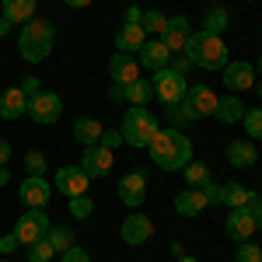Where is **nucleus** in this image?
Returning a JSON list of instances; mask_svg holds the SVG:
<instances>
[{"mask_svg":"<svg viewBox=\"0 0 262 262\" xmlns=\"http://www.w3.org/2000/svg\"><path fill=\"white\" fill-rule=\"evenodd\" d=\"M147 154H150V161L161 171H182L192 161V140L182 133L179 126H168V129H158V137L150 140Z\"/></svg>","mask_w":262,"mask_h":262,"instance_id":"f257e3e1","label":"nucleus"},{"mask_svg":"<svg viewBox=\"0 0 262 262\" xmlns=\"http://www.w3.org/2000/svg\"><path fill=\"white\" fill-rule=\"evenodd\" d=\"M56 49V28L46 18H32L21 25L18 32V53L25 63H42L49 60V53Z\"/></svg>","mask_w":262,"mask_h":262,"instance_id":"f03ea898","label":"nucleus"},{"mask_svg":"<svg viewBox=\"0 0 262 262\" xmlns=\"http://www.w3.org/2000/svg\"><path fill=\"white\" fill-rule=\"evenodd\" d=\"M182 56H189V63H192V67H203V70H224V67L231 63V49H227V42H224L221 35L200 28V32L189 35Z\"/></svg>","mask_w":262,"mask_h":262,"instance_id":"7ed1b4c3","label":"nucleus"},{"mask_svg":"<svg viewBox=\"0 0 262 262\" xmlns=\"http://www.w3.org/2000/svg\"><path fill=\"white\" fill-rule=\"evenodd\" d=\"M158 129H161V122H158V116H154L147 105H129V108L122 112V122H119L122 143H129V147H137V150H147L150 140L158 137Z\"/></svg>","mask_w":262,"mask_h":262,"instance_id":"20e7f679","label":"nucleus"},{"mask_svg":"<svg viewBox=\"0 0 262 262\" xmlns=\"http://www.w3.org/2000/svg\"><path fill=\"white\" fill-rule=\"evenodd\" d=\"M179 108L185 112V119H206V116H213V108H217V95H213V88H206V84H189V91H185V98L179 101Z\"/></svg>","mask_w":262,"mask_h":262,"instance_id":"39448f33","label":"nucleus"},{"mask_svg":"<svg viewBox=\"0 0 262 262\" xmlns=\"http://www.w3.org/2000/svg\"><path fill=\"white\" fill-rule=\"evenodd\" d=\"M150 84H154V98L161 101V105H179V101L185 98V91H189V81H185L182 74H175L171 67L158 70V74L150 77Z\"/></svg>","mask_w":262,"mask_h":262,"instance_id":"423d86ee","label":"nucleus"},{"mask_svg":"<svg viewBox=\"0 0 262 262\" xmlns=\"http://www.w3.org/2000/svg\"><path fill=\"white\" fill-rule=\"evenodd\" d=\"M49 227H53V221H49L46 210H25L18 217V224H14V238L28 248V245L42 242V238L49 234Z\"/></svg>","mask_w":262,"mask_h":262,"instance_id":"0eeeda50","label":"nucleus"},{"mask_svg":"<svg viewBox=\"0 0 262 262\" xmlns=\"http://www.w3.org/2000/svg\"><path fill=\"white\" fill-rule=\"evenodd\" d=\"M18 200L25 203V210H46V203L53 200V185H49L46 175H25Z\"/></svg>","mask_w":262,"mask_h":262,"instance_id":"6e6552de","label":"nucleus"},{"mask_svg":"<svg viewBox=\"0 0 262 262\" xmlns=\"http://www.w3.org/2000/svg\"><path fill=\"white\" fill-rule=\"evenodd\" d=\"M28 116L39 126H53L63 116V98L56 91H39L35 98H28Z\"/></svg>","mask_w":262,"mask_h":262,"instance_id":"1a4fd4ad","label":"nucleus"},{"mask_svg":"<svg viewBox=\"0 0 262 262\" xmlns=\"http://www.w3.org/2000/svg\"><path fill=\"white\" fill-rule=\"evenodd\" d=\"M252 206H234L224 217V231H227L231 242H252V234H255V213H252Z\"/></svg>","mask_w":262,"mask_h":262,"instance_id":"9d476101","label":"nucleus"},{"mask_svg":"<svg viewBox=\"0 0 262 262\" xmlns=\"http://www.w3.org/2000/svg\"><path fill=\"white\" fill-rule=\"evenodd\" d=\"M192 32H196V28H192V21L185 18V14H171V18H168V25H164V32H161L164 49H168L171 56L185 53V42H189V35H192Z\"/></svg>","mask_w":262,"mask_h":262,"instance_id":"9b49d317","label":"nucleus"},{"mask_svg":"<svg viewBox=\"0 0 262 262\" xmlns=\"http://www.w3.org/2000/svg\"><path fill=\"white\" fill-rule=\"evenodd\" d=\"M143 200H147V175L140 168H133V171H126L119 179V203L129 206V210H140Z\"/></svg>","mask_w":262,"mask_h":262,"instance_id":"f8f14e48","label":"nucleus"},{"mask_svg":"<svg viewBox=\"0 0 262 262\" xmlns=\"http://www.w3.org/2000/svg\"><path fill=\"white\" fill-rule=\"evenodd\" d=\"M119 238L126 245H147L150 238H154V221H150V217H143L140 210H133L129 217H122Z\"/></svg>","mask_w":262,"mask_h":262,"instance_id":"ddd939ff","label":"nucleus"},{"mask_svg":"<svg viewBox=\"0 0 262 262\" xmlns=\"http://www.w3.org/2000/svg\"><path fill=\"white\" fill-rule=\"evenodd\" d=\"M88 175H84L81 164H63V168H56V192H63L67 200L70 196H84L88 192Z\"/></svg>","mask_w":262,"mask_h":262,"instance_id":"4468645a","label":"nucleus"},{"mask_svg":"<svg viewBox=\"0 0 262 262\" xmlns=\"http://www.w3.org/2000/svg\"><path fill=\"white\" fill-rule=\"evenodd\" d=\"M112 150H105L101 143H91V147H84V158H81V168L88 179H105L108 171H112Z\"/></svg>","mask_w":262,"mask_h":262,"instance_id":"2eb2a0df","label":"nucleus"},{"mask_svg":"<svg viewBox=\"0 0 262 262\" xmlns=\"http://www.w3.org/2000/svg\"><path fill=\"white\" fill-rule=\"evenodd\" d=\"M221 74H224V88H231V91H248L255 84V67L248 60H231Z\"/></svg>","mask_w":262,"mask_h":262,"instance_id":"dca6fc26","label":"nucleus"},{"mask_svg":"<svg viewBox=\"0 0 262 262\" xmlns=\"http://www.w3.org/2000/svg\"><path fill=\"white\" fill-rule=\"evenodd\" d=\"M108 74H112V81L116 84H133L140 77V63L133 53H112V60H108Z\"/></svg>","mask_w":262,"mask_h":262,"instance_id":"f3484780","label":"nucleus"},{"mask_svg":"<svg viewBox=\"0 0 262 262\" xmlns=\"http://www.w3.org/2000/svg\"><path fill=\"white\" fill-rule=\"evenodd\" d=\"M28 112V95L21 88H4L0 91V119H21Z\"/></svg>","mask_w":262,"mask_h":262,"instance_id":"a211bd4d","label":"nucleus"},{"mask_svg":"<svg viewBox=\"0 0 262 262\" xmlns=\"http://www.w3.org/2000/svg\"><path fill=\"white\" fill-rule=\"evenodd\" d=\"M171 63V53L164 49V42L161 39H147L140 46V67H147L150 74H158V70H164Z\"/></svg>","mask_w":262,"mask_h":262,"instance_id":"6ab92c4d","label":"nucleus"},{"mask_svg":"<svg viewBox=\"0 0 262 262\" xmlns=\"http://www.w3.org/2000/svg\"><path fill=\"white\" fill-rule=\"evenodd\" d=\"M143 42H147V32L137 21H122L119 25V32H116V49L119 53H140Z\"/></svg>","mask_w":262,"mask_h":262,"instance_id":"aec40b11","label":"nucleus"},{"mask_svg":"<svg viewBox=\"0 0 262 262\" xmlns=\"http://www.w3.org/2000/svg\"><path fill=\"white\" fill-rule=\"evenodd\" d=\"M255 161H259L255 140H231L227 143V164L231 168H252Z\"/></svg>","mask_w":262,"mask_h":262,"instance_id":"412c9836","label":"nucleus"},{"mask_svg":"<svg viewBox=\"0 0 262 262\" xmlns=\"http://www.w3.org/2000/svg\"><path fill=\"white\" fill-rule=\"evenodd\" d=\"M35 7H39V0H0V11H4V18L11 25L32 21L35 18Z\"/></svg>","mask_w":262,"mask_h":262,"instance_id":"4be33fe9","label":"nucleus"},{"mask_svg":"<svg viewBox=\"0 0 262 262\" xmlns=\"http://www.w3.org/2000/svg\"><path fill=\"white\" fill-rule=\"evenodd\" d=\"M175 210H179L182 217H200L203 210H206V196H203V189H182L179 196H175Z\"/></svg>","mask_w":262,"mask_h":262,"instance_id":"5701e85b","label":"nucleus"},{"mask_svg":"<svg viewBox=\"0 0 262 262\" xmlns=\"http://www.w3.org/2000/svg\"><path fill=\"white\" fill-rule=\"evenodd\" d=\"M242 116H245V105H242V98H234V95H224V98H217L213 119H221L224 126H234V122H242Z\"/></svg>","mask_w":262,"mask_h":262,"instance_id":"b1692460","label":"nucleus"},{"mask_svg":"<svg viewBox=\"0 0 262 262\" xmlns=\"http://www.w3.org/2000/svg\"><path fill=\"white\" fill-rule=\"evenodd\" d=\"M259 200L248 185H242V182H224V206L227 210H234V206H252V203Z\"/></svg>","mask_w":262,"mask_h":262,"instance_id":"393cba45","label":"nucleus"},{"mask_svg":"<svg viewBox=\"0 0 262 262\" xmlns=\"http://www.w3.org/2000/svg\"><path fill=\"white\" fill-rule=\"evenodd\" d=\"M101 129H105V126H101L95 116H81V119H74V137H77V143H84V147L98 143Z\"/></svg>","mask_w":262,"mask_h":262,"instance_id":"a878e982","label":"nucleus"},{"mask_svg":"<svg viewBox=\"0 0 262 262\" xmlns=\"http://www.w3.org/2000/svg\"><path fill=\"white\" fill-rule=\"evenodd\" d=\"M182 175H185V182H189L192 189H203L206 182H213V171H210V164H206V161H196V158H192V161L182 168Z\"/></svg>","mask_w":262,"mask_h":262,"instance_id":"bb28decb","label":"nucleus"},{"mask_svg":"<svg viewBox=\"0 0 262 262\" xmlns=\"http://www.w3.org/2000/svg\"><path fill=\"white\" fill-rule=\"evenodd\" d=\"M154 98V84L137 77L133 84H126V105H147V101Z\"/></svg>","mask_w":262,"mask_h":262,"instance_id":"cd10ccee","label":"nucleus"},{"mask_svg":"<svg viewBox=\"0 0 262 262\" xmlns=\"http://www.w3.org/2000/svg\"><path fill=\"white\" fill-rule=\"evenodd\" d=\"M227 25H231V18H227V7H210L206 14H203V32H213V35H221V32H227Z\"/></svg>","mask_w":262,"mask_h":262,"instance_id":"c85d7f7f","label":"nucleus"},{"mask_svg":"<svg viewBox=\"0 0 262 262\" xmlns=\"http://www.w3.org/2000/svg\"><path fill=\"white\" fill-rule=\"evenodd\" d=\"M46 242L53 245L56 252H67V248L74 245V231H70V227H63V224H53V227H49V234H46Z\"/></svg>","mask_w":262,"mask_h":262,"instance_id":"c756f323","label":"nucleus"},{"mask_svg":"<svg viewBox=\"0 0 262 262\" xmlns=\"http://www.w3.org/2000/svg\"><path fill=\"white\" fill-rule=\"evenodd\" d=\"M164 25H168V14H161V11H143V18H140V28L147 32V35H161L164 32Z\"/></svg>","mask_w":262,"mask_h":262,"instance_id":"7c9ffc66","label":"nucleus"},{"mask_svg":"<svg viewBox=\"0 0 262 262\" xmlns=\"http://www.w3.org/2000/svg\"><path fill=\"white\" fill-rule=\"evenodd\" d=\"M242 126H245V133H252V140H262V108L259 105L255 108H245Z\"/></svg>","mask_w":262,"mask_h":262,"instance_id":"2f4dec72","label":"nucleus"},{"mask_svg":"<svg viewBox=\"0 0 262 262\" xmlns=\"http://www.w3.org/2000/svg\"><path fill=\"white\" fill-rule=\"evenodd\" d=\"M95 213V203H91V196L84 192V196H70V217H77V221H88Z\"/></svg>","mask_w":262,"mask_h":262,"instance_id":"473e14b6","label":"nucleus"},{"mask_svg":"<svg viewBox=\"0 0 262 262\" xmlns=\"http://www.w3.org/2000/svg\"><path fill=\"white\" fill-rule=\"evenodd\" d=\"M53 259H56V248L46 242V238L35 242V245H28V262H53Z\"/></svg>","mask_w":262,"mask_h":262,"instance_id":"72a5a7b5","label":"nucleus"},{"mask_svg":"<svg viewBox=\"0 0 262 262\" xmlns=\"http://www.w3.org/2000/svg\"><path fill=\"white\" fill-rule=\"evenodd\" d=\"M46 168H49V158L42 150H28L25 154V171L28 175H46Z\"/></svg>","mask_w":262,"mask_h":262,"instance_id":"f704fd0d","label":"nucleus"},{"mask_svg":"<svg viewBox=\"0 0 262 262\" xmlns=\"http://www.w3.org/2000/svg\"><path fill=\"white\" fill-rule=\"evenodd\" d=\"M234 262H262V248L259 245H248V242H238V255Z\"/></svg>","mask_w":262,"mask_h":262,"instance_id":"c9c22d12","label":"nucleus"},{"mask_svg":"<svg viewBox=\"0 0 262 262\" xmlns=\"http://www.w3.org/2000/svg\"><path fill=\"white\" fill-rule=\"evenodd\" d=\"M203 196H206V206H224V185L221 182H206Z\"/></svg>","mask_w":262,"mask_h":262,"instance_id":"e433bc0d","label":"nucleus"},{"mask_svg":"<svg viewBox=\"0 0 262 262\" xmlns=\"http://www.w3.org/2000/svg\"><path fill=\"white\" fill-rule=\"evenodd\" d=\"M98 143L105 147V150H116V147H122V133H119V129H101Z\"/></svg>","mask_w":262,"mask_h":262,"instance_id":"4c0bfd02","label":"nucleus"},{"mask_svg":"<svg viewBox=\"0 0 262 262\" xmlns=\"http://www.w3.org/2000/svg\"><path fill=\"white\" fill-rule=\"evenodd\" d=\"M60 262H91V255L84 252L81 245H70L67 252H60Z\"/></svg>","mask_w":262,"mask_h":262,"instance_id":"58836bf2","label":"nucleus"},{"mask_svg":"<svg viewBox=\"0 0 262 262\" xmlns=\"http://www.w3.org/2000/svg\"><path fill=\"white\" fill-rule=\"evenodd\" d=\"M18 248H21V242H18V238H14V231L0 238V255H11V252H18Z\"/></svg>","mask_w":262,"mask_h":262,"instance_id":"ea45409f","label":"nucleus"},{"mask_svg":"<svg viewBox=\"0 0 262 262\" xmlns=\"http://www.w3.org/2000/svg\"><path fill=\"white\" fill-rule=\"evenodd\" d=\"M21 91H25V95H28V98H35V95H39L42 91V84H39V77H21V84H18Z\"/></svg>","mask_w":262,"mask_h":262,"instance_id":"a19ab883","label":"nucleus"},{"mask_svg":"<svg viewBox=\"0 0 262 262\" xmlns=\"http://www.w3.org/2000/svg\"><path fill=\"white\" fill-rule=\"evenodd\" d=\"M171 60H175V67H171V70H175V74H182V77H185V74H189V67H192V63H189V56H171Z\"/></svg>","mask_w":262,"mask_h":262,"instance_id":"79ce46f5","label":"nucleus"},{"mask_svg":"<svg viewBox=\"0 0 262 262\" xmlns=\"http://www.w3.org/2000/svg\"><path fill=\"white\" fill-rule=\"evenodd\" d=\"M108 98H112V101H126V84L112 81V84H108Z\"/></svg>","mask_w":262,"mask_h":262,"instance_id":"37998d69","label":"nucleus"},{"mask_svg":"<svg viewBox=\"0 0 262 262\" xmlns=\"http://www.w3.org/2000/svg\"><path fill=\"white\" fill-rule=\"evenodd\" d=\"M140 18H143V11L137 4H129V7H126V21H137V25H140Z\"/></svg>","mask_w":262,"mask_h":262,"instance_id":"c03bdc74","label":"nucleus"},{"mask_svg":"<svg viewBox=\"0 0 262 262\" xmlns=\"http://www.w3.org/2000/svg\"><path fill=\"white\" fill-rule=\"evenodd\" d=\"M7 161H11V143L0 140V164H7Z\"/></svg>","mask_w":262,"mask_h":262,"instance_id":"a18cd8bd","label":"nucleus"},{"mask_svg":"<svg viewBox=\"0 0 262 262\" xmlns=\"http://www.w3.org/2000/svg\"><path fill=\"white\" fill-rule=\"evenodd\" d=\"M252 213H255V231H262V200H255Z\"/></svg>","mask_w":262,"mask_h":262,"instance_id":"49530a36","label":"nucleus"},{"mask_svg":"<svg viewBox=\"0 0 262 262\" xmlns=\"http://www.w3.org/2000/svg\"><path fill=\"white\" fill-rule=\"evenodd\" d=\"M11 28H14V25H11V21L0 14V39H4V35H11Z\"/></svg>","mask_w":262,"mask_h":262,"instance_id":"de8ad7c7","label":"nucleus"},{"mask_svg":"<svg viewBox=\"0 0 262 262\" xmlns=\"http://www.w3.org/2000/svg\"><path fill=\"white\" fill-rule=\"evenodd\" d=\"M63 4H67V7H74V11H81V7H88V4H91V0H63Z\"/></svg>","mask_w":262,"mask_h":262,"instance_id":"09e8293b","label":"nucleus"},{"mask_svg":"<svg viewBox=\"0 0 262 262\" xmlns=\"http://www.w3.org/2000/svg\"><path fill=\"white\" fill-rule=\"evenodd\" d=\"M7 182H11V168H7V164H0V185H7Z\"/></svg>","mask_w":262,"mask_h":262,"instance_id":"8fccbe9b","label":"nucleus"},{"mask_svg":"<svg viewBox=\"0 0 262 262\" xmlns=\"http://www.w3.org/2000/svg\"><path fill=\"white\" fill-rule=\"evenodd\" d=\"M168 248H171V255H175V259H182V255H185V248H182L179 242H171V245H168Z\"/></svg>","mask_w":262,"mask_h":262,"instance_id":"3c124183","label":"nucleus"},{"mask_svg":"<svg viewBox=\"0 0 262 262\" xmlns=\"http://www.w3.org/2000/svg\"><path fill=\"white\" fill-rule=\"evenodd\" d=\"M179 262H200V259H196V255H182Z\"/></svg>","mask_w":262,"mask_h":262,"instance_id":"603ef678","label":"nucleus"},{"mask_svg":"<svg viewBox=\"0 0 262 262\" xmlns=\"http://www.w3.org/2000/svg\"><path fill=\"white\" fill-rule=\"evenodd\" d=\"M255 91H259V98H262V81H259V84H255Z\"/></svg>","mask_w":262,"mask_h":262,"instance_id":"864d4df0","label":"nucleus"},{"mask_svg":"<svg viewBox=\"0 0 262 262\" xmlns=\"http://www.w3.org/2000/svg\"><path fill=\"white\" fill-rule=\"evenodd\" d=\"M259 74H262V56H259Z\"/></svg>","mask_w":262,"mask_h":262,"instance_id":"5fc2aeb1","label":"nucleus"}]
</instances>
